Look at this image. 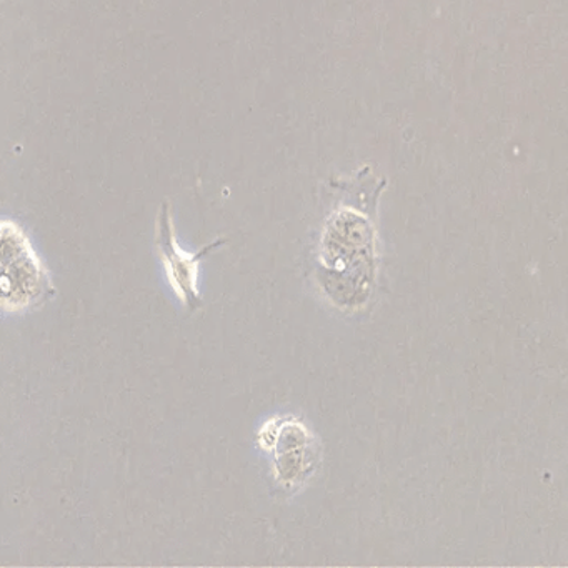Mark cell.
Instances as JSON below:
<instances>
[{"instance_id":"cell-1","label":"cell","mask_w":568,"mask_h":568,"mask_svg":"<svg viewBox=\"0 0 568 568\" xmlns=\"http://www.w3.org/2000/svg\"><path fill=\"white\" fill-rule=\"evenodd\" d=\"M0 294L4 312L29 311L54 294L51 275L36 254L24 229L2 222V275Z\"/></svg>"},{"instance_id":"cell-3","label":"cell","mask_w":568,"mask_h":568,"mask_svg":"<svg viewBox=\"0 0 568 568\" xmlns=\"http://www.w3.org/2000/svg\"><path fill=\"white\" fill-rule=\"evenodd\" d=\"M224 242V239H221V241L205 245L195 254H187L182 251L178 237H175L171 205L169 202H164L159 207L158 222H155V247H158L159 257H161L165 274H168L169 284L174 288L179 301L191 311H197L202 305L201 292L197 287L201 258L214 248L221 247Z\"/></svg>"},{"instance_id":"cell-2","label":"cell","mask_w":568,"mask_h":568,"mask_svg":"<svg viewBox=\"0 0 568 568\" xmlns=\"http://www.w3.org/2000/svg\"><path fill=\"white\" fill-rule=\"evenodd\" d=\"M257 442L272 455L275 478L284 488L302 487L317 467V438L297 418L277 417L265 422Z\"/></svg>"}]
</instances>
